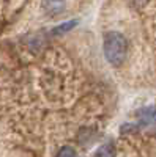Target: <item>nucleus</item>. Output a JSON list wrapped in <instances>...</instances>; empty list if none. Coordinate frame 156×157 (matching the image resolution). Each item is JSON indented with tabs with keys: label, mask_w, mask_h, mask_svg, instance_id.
Returning a JSON list of instances; mask_svg holds the SVG:
<instances>
[{
	"label": "nucleus",
	"mask_w": 156,
	"mask_h": 157,
	"mask_svg": "<svg viewBox=\"0 0 156 157\" xmlns=\"http://www.w3.org/2000/svg\"><path fill=\"white\" fill-rule=\"evenodd\" d=\"M57 157H76V151H74V148H71V146H63V148L57 152Z\"/></svg>",
	"instance_id": "39448f33"
},
{
	"label": "nucleus",
	"mask_w": 156,
	"mask_h": 157,
	"mask_svg": "<svg viewBox=\"0 0 156 157\" xmlns=\"http://www.w3.org/2000/svg\"><path fill=\"white\" fill-rule=\"evenodd\" d=\"M55 2H58V0H55Z\"/></svg>",
	"instance_id": "0eeeda50"
},
{
	"label": "nucleus",
	"mask_w": 156,
	"mask_h": 157,
	"mask_svg": "<svg viewBox=\"0 0 156 157\" xmlns=\"http://www.w3.org/2000/svg\"><path fill=\"white\" fill-rule=\"evenodd\" d=\"M76 25H77V21H76V19H71V21H68V22H63V24L57 25V27L52 30V32H54L55 35H62V33H66V32L73 30Z\"/></svg>",
	"instance_id": "7ed1b4c3"
},
{
	"label": "nucleus",
	"mask_w": 156,
	"mask_h": 157,
	"mask_svg": "<svg viewBox=\"0 0 156 157\" xmlns=\"http://www.w3.org/2000/svg\"><path fill=\"white\" fill-rule=\"evenodd\" d=\"M95 157H115V148L110 145V143H106V145H102L96 151Z\"/></svg>",
	"instance_id": "20e7f679"
},
{
	"label": "nucleus",
	"mask_w": 156,
	"mask_h": 157,
	"mask_svg": "<svg viewBox=\"0 0 156 157\" xmlns=\"http://www.w3.org/2000/svg\"><path fill=\"white\" fill-rule=\"evenodd\" d=\"M136 116L144 124H156V105H147L136 112Z\"/></svg>",
	"instance_id": "f03ea898"
},
{
	"label": "nucleus",
	"mask_w": 156,
	"mask_h": 157,
	"mask_svg": "<svg viewBox=\"0 0 156 157\" xmlns=\"http://www.w3.org/2000/svg\"><path fill=\"white\" fill-rule=\"evenodd\" d=\"M139 129L137 124H131V123H126L120 127V132L122 134H131V132H136V130Z\"/></svg>",
	"instance_id": "423d86ee"
},
{
	"label": "nucleus",
	"mask_w": 156,
	"mask_h": 157,
	"mask_svg": "<svg viewBox=\"0 0 156 157\" xmlns=\"http://www.w3.org/2000/svg\"><path fill=\"white\" fill-rule=\"evenodd\" d=\"M102 50H104V57H106V60L112 64V66L118 68L126 60L128 41H126V38L122 33L109 32V33L104 35Z\"/></svg>",
	"instance_id": "f257e3e1"
}]
</instances>
